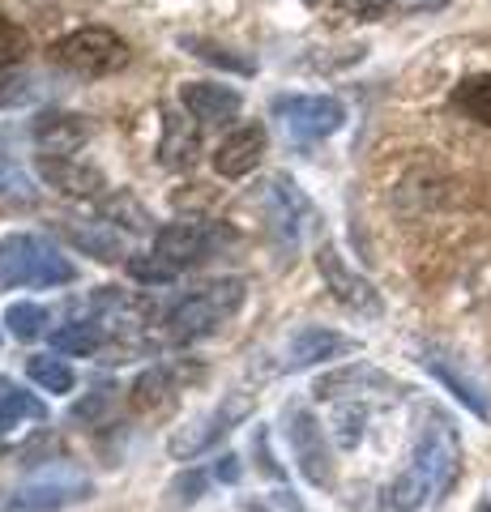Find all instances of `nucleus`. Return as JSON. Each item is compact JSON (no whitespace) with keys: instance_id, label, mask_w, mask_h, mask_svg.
Masks as SVG:
<instances>
[{"instance_id":"nucleus-32","label":"nucleus","mask_w":491,"mask_h":512,"mask_svg":"<svg viewBox=\"0 0 491 512\" xmlns=\"http://www.w3.org/2000/svg\"><path fill=\"white\" fill-rule=\"evenodd\" d=\"M218 478H223V483H235V478H240V466H235V457L218 461Z\"/></svg>"},{"instance_id":"nucleus-3","label":"nucleus","mask_w":491,"mask_h":512,"mask_svg":"<svg viewBox=\"0 0 491 512\" xmlns=\"http://www.w3.org/2000/svg\"><path fill=\"white\" fill-rule=\"evenodd\" d=\"M240 303H244V282L240 278H218V282L201 286V291H193L188 299H180L176 308H171L167 333L176 342L205 338V333H214L227 316L240 312Z\"/></svg>"},{"instance_id":"nucleus-30","label":"nucleus","mask_w":491,"mask_h":512,"mask_svg":"<svg viewBox=\"0 0 491 512\" xmlns=\"http://www.w3.org/2000/svg\"><path fill=\"white\" fill-rule=\"evenodd\" d=\"M252 448H257V466H261V474H269V478H287V470L278 466L274 461V453H269V440H265V431H257V436H252Z\"/></svg>"},{"instance_id":"nucleus-4","label":"nucleus","mask_w":491,"mask_h":512,"mask_svg":"<svg viewBox=\"0 0 491 512\" xmlns=\"http://www.w3.org/2000/svg\"><path fill=\"white\" fill-rule=\"evenodd\" d=\"M86 495H90L86 474H77L69 466H52L0 495V512H60L69 504H82Z\"/></svg>"},{"instance_id":"nucleus-31","label":"nucleus","mask_w":491,"mask_h":512,"mask_svg":"<svg viewBox=\"0 0 491 512\" xmlns=\"http://www.w3.org/2000/svg\"><path fill=\"white\" fill-rule=\"evenodd\" d=\"M389 5L402 13H436V9H445L449 0H389Z\"/></svg>"},{"instance_id":"nucleus-20","label":"nucleus","mask_w":491,"mask_h":512,"mask_svg":"<svg viewBox=\"0 0 491 512\" xmlns=\"http://www.w3.org/2000/svg\"><path fill=\"white\" fill-rule=\"evenodd\" d=\"M197 154V128H188V120L167 116L163 124V146H158V163L167 167H184Z\"/></svg>"},{"instance_id":"nucleus-7","label":"nucleus","mask_w":491,"mask_h":512,"mask_svg":"<svg viewBox=\"0 0 491 512\" xmlns=\"http://www.w3.org/2000/svg\"><path fill=\"white\" fill-rule=\"evenodd\" d=\"M274 116L295 141H321V137H334L346 124V107L338 99H329V94H299V99H278Z\"/></svg>"},{"instance_id":"nucleus-5","label":"nucleus","mask_w":491,"mask_h":512,"mask_svg":"<svg viewBox=\"0 0 491 512\" xmlns=\"http://www.w3.org/2000/svg\"><path fill=\"white\" fill-rule=\"evenodd\" d=\"M282 436L291 444L299 474H304L312 487H334V448L325 440V427L312 419V410L291 406L282 414Z\"/></svg>"},{"instance_id":"nucleus-24","label":"nucleus","mask_w":491,"mask_h":512,"mask_svg":"<svg viewBox=\"0 0 491 512\" xmlns=\"http://www.w3.org/2000/svg\"><path fill=\"white\" fill-rule=\"evenodd\" d=\"M47 325V312L39 308V303H9L5 308V329H9V338H18V342H35L39 333Z\"/></svg>"},{"instance_id":"nucleus-12","label":"nucleus","mask_w":491,"mask_h":512,"mask_svg":"<svg viewBox=\"0 0 491 512\" xmlns=\"http://www.w3.org/2000/svg\"><path fill=\"white\" fill-rule=\"evenodd\" d=\"M261 201H265L269 218H274V231L287 239V244H299L304 231H308V218H312V205H308L304 192H299L287 175H274V180L265 184Z\"/></svg>"},{"instance_id":"nucleus-34","label":"nucleus","mask_w":491,"mask_h":512,"mask_svg":"<svg viewBox=\"0 0 491 512\" xmlns=\"http://www.w3.org/2000/svg\"><path fill=\"white\" fill-rule=\"evenodd\" d=\"M0 342H5V338H0Z\"/></svg>"},{"instance_id":"nucleus-2","label":"nucleus","mask_w":491,"mask_h":512,"mask_svg":"<svg viewBox=\"0 0 491 512\" xmlns=\"http://www.w3.org/2000/svg\"><path fill=\"white\" fill-rule=\"evenodd\" d=\"M77 278L69 256H60L43 235H5L0 239V291L18 286H65Z\"/></svg>"},{"instance_id":"nucleus-15","label":"nucleus","mask_w":491,"mask_h":512,"mask_svg":"<svg viewBox=\"0 0 491 512\" xmlns=\"http://www.w3.org/2000/svg\"><path fill=\"white\" fill-rule=\"evenodd\" d=\"M240 90L231 86H218V82H184L180 86V107L188 111L193 120H205V124H223L240 111Z\"/></svg>"},{"instance_id":"nucleus-26","label":"nucleus","mask_w":491,"mask_h":512,"mask_svg":"<svg viewBox=\"0 0 491 512\" xmlns=\"http://www.w3.org/2000/svg\"><path fill=\"white\" fill-rule=\"evenodd\" d=\"M205 495V474L201 470H184L171 478V487H167V504L171 508H188V504H197Z\"/></svg>"},{"instance_id":"nucleus-10","label":"nucleus","mask_w":491,"mask_h":512,"mask_svg":"<svg viewBox=\"0 0 491 512\" xmlns=\"http://www.w3.org/2000/svg\"><path fill=\"white\" fill-rule=\"evenodd\" d=\"M351 350H355V342L346 338V333H334L325 325H304V329L291 333L287 346H282V367H287V372H304V367L351 355Z\"/></svg>"},{"instance_id":"nucleus-11","label":"nucleus","mask_w":491,"mask_h":512,"mask_svg":"<svg viewBox=\"0 0 491 512\" xmlns=\"http://www.w3.org/2000/svg\"><path fill=\"white\" fill-rule=\"evenodd\" d=\"M218 248V235L205 227V222H171L154 235V256L167 261L171 269H184V265H197L205 261Z\"/></svg>"},{"instance_id":"nucleus-29","label":"nucleus","mask_w":491,"mask_h":512,"mask_svg":"<svg viewBox=\"0 0 491 512\" xmlns=\"http://www.w3.org/2000/svg\"><path fill=\"white\" fill-rule=\"evenodd\" d=\"M129 274L133 278H141V282H171L176 278V269H171L167 261H158V256H137V261H129Z\"/></svg>"},{"instance_id":"nucleus-22","label":"nucleus","mask_w":491,"mask_h":512,"mask_svg":"<svg viewBox=\"0 0 491 512\" xmlns=\"http://www.w3.org/2000/svg\"><path fill=\"white\" fill-rule=\"evenodd\" d=\"M453 107L466 111L470 120L491 124V73H474L453 90Z\"/></svg>"},{"instance_id":"nucleus-21","label":"nucleus","mask_w":491,"mask_h":512,"mask_svg":"<svg viewBox=\"0 0 491 512\" xmlns=\"http://www.w3.org/2000/svg\"><path fill=\"white\" fill-rule=\"evenodd\" d=\"M26 376L47 393H73V384H77L73 367L65 359H56V355H30L26 359Z\"/></svg>"},{"instance_id":"nucleus-33","label":"nucleus","mask_w":491,"mask_h":512,"mask_svg":"<svg viewBox=\"0 0 491 512\" xmlns=\"http://www.w3.org/2000/svg\"><path fill=\"white\" fill-rule=\"evenodd\" d=\"M0 167H5V141H0Z\"/></svg>"},{"instance_id":"nucleus-6","label":"nucleus","mask_w":491,"mask_h":512,"mask_svg":"<svg viewBox=\"0 0 491 512\" xmlns=\"http://www.w3.org/2000/svg\"><path fill=\"white\" fill-rule=\"evenodd\" d=\"M56 56L77 73H116L120 64H129V47L107 26H82L56 43Z\"/></svg>"},{"instance_id":"nucleus-14","label":"nucleus","mask_w":491,"mask_h":512,"mask_svg":"<svg viewBox=\"0 0 491 512\" xmlns=\"http://www.w3.org/2000/svg\"><path fill=\"white\" fill-rule=\"evenodd\" d=\"M261 158H265V128L248 124V128L231 133L223 146L214 150V171L223 175V180H240V175L261 167Z\"/></svg>"},{"instance_id":"nucleus-27","label":"nucleus","mask_w":491,"mask_h":512,"mask_svg":"<svg viewBox=\"0 0 491 512\" xmlns=\"http://www.w3.org/2000/svg\"><path fill=\"white\" fill-rule=\"evenodd\" d=\"M26 52H30L26 30L0 13V64H18V60H26Z\"/></svg>"},{"instance_id":"nucleus-19","label":"nucleus","mask_w":491,"mask_h":512,"mask_svg":"<svg viewBox=\"0 0 491 512\" xmlns=\"http://www.w3.org/2000/svg\"><path fill=\"white\" fill-rule=\"evenodd\" d=\"M103 342V329L94 325V320H69V325L52 329V350L56 355H94Z\"/></svg>"},{"instance_id":"nucleus-1","label":"nucleus","mask_w":491,"mask_h":512,"mask_svg":"<svg viewBox=\"0 0 491 512\" xmlns=\"http://www.w3.org/2000/svg\"><path fill=\"white\" fill-rule=\"evenodd\" d=\"M457 474H462V440H457V427L440 410H427L419 440H415V457H410V466L389 483L385 508L389 512H419L432 500H440V495L457 483Z\"/></svg>"},{"instance_id":"nucleus-9","label":"nucleus","mask_w":491,"mask_h":512,"mask_svg":"<svg viewBox=\"0 0 491 512\" xmlns=\"http://www.w3.org/2000/svg\"><path fill=\"white\" fill-rule=\"evenodd\" d=\"M316 269H321V278H325L329 291H334V299L346 303L351 312H359V316H380V312H385V303H380V291H376V286L363 278V274H355V269L342 261V252H338L334 244H325L321 252H316Z\"/></svg>"},{"instance_id":"nucleus-18","label":"nucleus","mask_w":491,"mask_h":512,"mask_svg":"<svg viewBox=\"0 0 491 512\" xmlns=\"http://www.w3.org/2000/svg\"><path fill=\"white\" fill-rule=\"evenodd\" d=\"M39 171H43L47 184H56L65 192H77V197H90V192H99V184H103L99 171L77 167V163H69V158H60V163H56V158H39Z\"/></svg>"},{"instance_id":"nucleus-8","label":"nucleus","mask_w":491,"mask_h":512,"mask_svg":"<svg viewBox=\"0 0 491 512\" xmlns=\"http://www.w3.org/2000/svg\"><path fill=\"white\" fill-rule=\"evenodd\" d=\"M252 414V397L248 393H235V397H223L210 414H205L201 423H193V427H184L176 440H171V457L176 461H193V457H201L205 448H214L218 440L227 436V431L235 427V423H244Z\"/></svg>"},{"instance_id":"nucleus-13","label":"nucleus","mask_w":491,"mask_h":512,"mask_svg":"<svg viewBox=\"0 0 491 512\" xmlns=\"http://www.w3.org/2000/svg\"><path fill=\"white\" fill-rule=\"evenodd\" d=\"M90 120L86 116H73V111H43V116L30 124V137H35V146L47 150L43 158H69L73 150H82L90 141Z\"/></svg>"},{"instance_id":"nucleus-16","label":"nucleus","mask_w":491,"mask_h":512,"mask_svg":"<svg viewBox=\"0 0 491 512\" xmlns=\"http://www.w3.org/2000/svg\"><path fill=\"white\" fill-rule=\"evenodd\" d=\"M423 367H427V372H432L440 384H445V389H449L466 410H474L479 419H491V397L483 393V384H479V380H470L462 367H457V359L440 355V350H427V355H423Z\"/></svg>"},{"instance_id":"nucleus-23","label":"nucleus","mask_w":491,"mask_h":512,"mask_svg":"<svg viewBox=\"0 0 491 512\" xmlns=\"http://www.w3.org/2000/svg\"><path fill=\"white\" fill-rule=\"evenodd\" d=\"M69 239L82 252H94L99 261H116L120 256V239L112 235V231H103V227H94V222H69Z\"/></svg>"},{"instance_id":"nucleus-25","label":"nucleus","mask_w":491,"mask_h":512,"mask_svg":"<svg viewBox=\"0 0 491 512\" xmlns=\"http://www.w3.org/2000/svg\"><path fill=\"white\" fill-rule=\"evenodd\" d=\"M184 47H188V52H193L197 60H210V64H218V69L252 73V60L235 56V52H227V47H218V43H210V39H184Z\"/></svg>"},{"instance_id":"nucleus-28","label":"nucleus","mask_w":491,"mask_h":512,"mask_svg":"<svg viewBox=\"0 0 491 512\" xmlns=\"http://www.w3.org/2000/svg\"><path fill=\"white\" fill-rule=\"evenodd\" d=\"M329 22H346V18H372L380 9V0H312Z\"/></svg>"},{"instance_id":"nucleus-17","label":"nucleus","mask_w":491,"mask_h":512,"mask_svg":"<svg viewBox=\"0 0 491 512\" xmlns=\"http://www.w3.org/2000/svg\"><path fill=\"white\" fill-rule=\"evenodd\" d=\"M47 419V406L39 397H30L18 380L0 376V431H13L22 423H43Z\"/></svg>"}]
</instances>
